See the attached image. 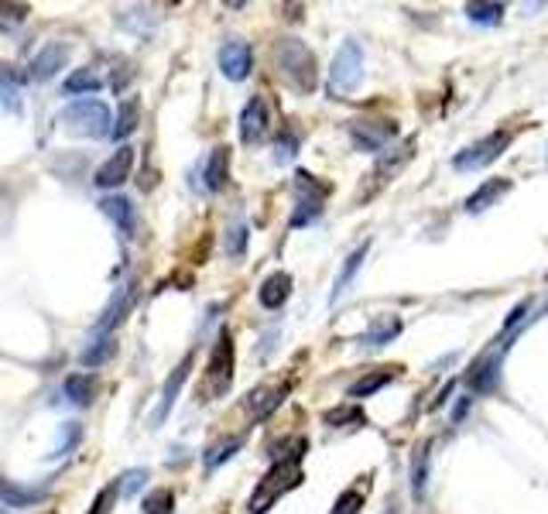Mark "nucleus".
Returning a JSON list of instances; mask_svg holds the SVG:
<instances>
[{
	"mask_svg": "<svg viewBox=\"0 0 548 514\" xmlns=\"http://www.w3.org/2000/svg\"><path fill=\"white\" fill-rule=\"evenodd\" d=\"M306 449H308L306 439H295L288 446L285 456L264 473V480L258 484L254 497H250V511L247 514H264L278 497H285L288 491H295L302 484V456H306Z\"/></svg>",
	"mask_w": 548,
	"mask_h": 514,
	"instance_id": "f257e3e1",
	"label": "nucleus"
},
{
	"mask_svg": "<svg viewBox=\"0 0 548 514\" xmlns=\"http://www.w3.org/2000/svg\"><path fill=\"white\" fill-rule=\"evenodd\" d=\"M278 66L285 72V79L295 86L299 93H312L315 83H319V72H315V55L308 52V45H302L299 38H282L278 48Z\"/></svg>",
	"mask_w": 548,
	"mask_h": 514,
	"instance_id": "f03ea898",
	"label": "nucleus"
},
{
	"mask_svg": "<svg viewBox=\"0 0 548 514\" xmlns=\"http://www.w3.org/2000/svg\"><path fill=\"white\" fill-rule=\"evenodd\" d=\"M364 79V48L356 42H343L332 55V66H329V90L332 93H353Z\"/></svg>",
	"mask_w": 548,
	"mask_h": 514,
	"instance_id": "7ed1b4c3",
	"label": "nucleus"
},
{
	"mask_svg": "<svg viewBox=\"0 0 548 514\" xmlns=\"http://www.w3.org/2000/svg\"><path fill=\"white\" fill-rule=\"evenodd\" d=\"M66 124L72 131L89 137H107L113 135V117H110V107L100 103V100H76L66 107Z\"/></svg>",
	"mask_w": 548,
	"mask_h": 514,
	"instance_id": "20e7f679",
	"label": "nucleus"
},
{
	"mask_svg": "<svg viewBox=\"0 0 548 514\" xmlns=\"http://www.w3.org/2000/svg\"><path fill=\"white\" fill-rule=\"evenodd\" d=\"M230 384H233V339L230 333H219L213 357H209V371H206V391L217 398L230 391Z\"/></svg>",
	"mask_w": 548,
	"mask_h": 514,
	"instance_id": "39448f33",
	"label": "nucleus"
},
{
	"mask_svg": "<svg viewBox=\"0 0 548 514\" xmlns=\"http://www.w3.org/2000/svg\"><path fill=\"white\" fill-rule=\"evenodd\" d=\"M507 144H511V131H494V135H487L483 141H477L473 148L460 151V155L453 158V165H456L460 172L483 168V165H490V161H497V158L504 155Z\"/></svg>",
	"mask_w": 548,
	"mask_h": 514,
	"instance_id": "423d86ee",
	"label": "nucleus"
},
{
	"mask_svg": "<svg viewBox=\"0 0 548 514\" xmlns=\"http://www.w3.org/2000/svg\"><path fill=\"white\" fill-rule=\"evenodd\" d=\"M397 135V127L391 120H353L350 124V141L353 148H360V151H384V144Z\"/></svg>",
	"mask_w": 548,
	"mask_h": 514,
	"instance_id": "0eeeda50",
	"label": "nucleus"
},
{
	"mask_svg": "<svg viewBox=\"0 0 548 514\" xmlns=\"http://www.w3.org/2000/svg\"><path fill=\"white\" fill-rule=\"evenodd\" d=\"M250 66H254V52L247 42H226V45L219 48V72L226 76V79H233V83H241L250 76Z\"/></svg>",
	"mask_w": 548,
	"mask_h": 514,
	"instance_id": "6e6552de",
	"label": "nucleus"
},
{
	"mask_svg": "<svg viewBox=\"0 0 548 514\" xmlns=\"http://www.w3.org/2000/svg\"><path fill=\"white\" fill-rule=\"evenodd\" d=\"M131 168H134V148H117L113 155L96 168V185L100 189H117V185H124V182L131 179Z\"/></svg>",
	"mask_w": 548,
	"mask_h": 514,
	"instance_id": "1a4fd4ad",
	"label": "nucleus"
},
{
	"mask_svg": "<svg viewBox=\"0 0 548 514\" xmlns=\"http://www.w3.org/2000/svg\"><path fill=\"white\" fill-rule=\"evenodd\" d=\"M267 135V103L261 96L247 100V107L241 113V141L243 144H258Z\"/></svg>",
	"mask_w": 548,
	"mask_h": 514,
	"instance_id": "9d476101",
	"label": "nucleus"
},
{
	"mask_svg": "<svg viewBox=\"0 0 548 514\" xmlns=\"http://www.w3.org/2000/svg\"><path fill=\"white\" fill-rule=\"evenodd\" d=\"M189 371H192V354L182 357V363L172 371V378L165 380V388H161V402H158V408H154V415H151V425L165 422V415L172 412V404H176L178 391H182V384H185V378H189Z\"/></svg>",
	"mask_w": 548,
	"mask_h": 514,
	"instance_id": "9b49d317",
	"label": "nucleus"
},
{
	"mask_svg": "<svg viewBox=\"0 0 548 514\" xmlns=\"http://www.w3.org/2000/svg\"><path fill=\"white\" fill-rule=\"evenodd\" d=\"M100 209L117 224V230H120L127 241L137 233V209H134V202L127 200V196H107V200L100 202Z\"/></svg>",
	"mask_w": 548,
	"mask_h": 514,
	"instance_id": "f8f14e48",
	"label": "nucleus"
},
{
	"mask_svg": "<svg viewBox=\"0 0 548 514\" xmlns=\"http://www.w3.org/2000/svg\"><path fill=\"white\" fill-rule=\"evenodd\" d=\"M288 295H291V274L288 271L267 274L261 281V289H258V298H261L264 309H282L288 302Z\"/></svg>",
	"mask_w": 548,
	"mask_h": 514,
	"instance_id": "ddd939ff",
	"label": "nucleus"
},
{
	"mask_svg": "<svg viewBox=\"0 0 548 514\" xmlns=\"http://www.w3.org/2000/svg\"><path fill=\"white\" fill-rule=\"evenodd\" d=\"M69 62V48L66 45H45L35 62H31V79H52L59 69H66Z\"/></svg>",
	"mask_w": 548,
	"mask_h": 514,
	"instance_id": "4468645a",
	"label": "nucleus"
},
{
	"mask_svg": "<svg viewBox=\"0 0 548 514\" xmlns=\"http://www.w3.org/2000/svg\"><path fill=\"white\" fill-rule=\"evenodd\" d=\"M288 391H291V384H282V388H258V391L247 398V412H250V415L261 422V419H267V415H271L278 404L285 402Z\"/></svg>",
	"mask_w": 548,
	"mask_h": 514,
	"instance_id": "2eb2a0df",
	"label": "nucleus"
},
{
	"mask_svg": "<svg viewBox=\"0 0 548 514\" xmlns=\"http://www.w3.org/2000/svg\"><path fill=\"white\" fill-rule=\"evenodd\" d=\"M131 306H134V285H124V289L113 295V302L107 306V313L100 315L96 333H110L117 322H124V315L131 313Z\"/></svg>",
	"mask_w": 548,
	"mask_h": 514,
	"instance_id": "dca6fc26",
	"label": "nucleus"
},
{
	"mask_svg": "<svg viewBox=\"0 0 548 514\" xmlns=\"http://www.w3.org/2000/svg\"><path fill=\"white\" fill-rule=\"evenodd\" d=\"M226 172H230V148H213V155L206 158V172H202L206 189L219 192L226 185Z\"/></svg>",
	"mask_w": 548,
	"mask_h": 514,
	"instance_id": "f3484780",
	"label": "nucleus"
},
{
	"mask_svg": "<svg viewBox=\"0 0 548 514\" xmlns=\"http://www.w3.org/2000/svg\"><path fill=\"white\" fill-rule=\"evenodd\" d=\"M504 192H511V179H490V182H483L480 189L466 200V209L470 213H483L487 206H494V202L501 200Z\"/></svg>",
	"mask_w": 548,
	"mask_h": 514,
	"instance_id": "a211bd4d",
	"label": "nucleus"
},
{
	"mask_svg": "<svg viewBox=\"0 0 548 514\" xmlns=\"http://www.w3.org/2000/svg\"><path fill=\"white\" fill-rule=\"evenodd\" d=\"M0 501H4L7 508H31V504L45 501V491L18 487V484H11V480H0Z\"/></svg>",
	"mask_w": 548,
	"mask_h": 514,
	"instance_id": "6ab92c4d",
	"label": "nucleus"
},
{
	"mask_svg": "<svg viewBox=\"0 0 548 514\" xmlns=\"http://www.w3.org/2000/svg\"><path fill=\"white\" fill-rule=\"evenodd\" d=\"M397 333H401V319L384 315V319H377L371 330L360 336V343H367V347H384V343H391Z\"/></svg>",
	"mask_w": 548,
	"mask_h": 514,
	"instance_id": "aec40b11",
	"label": "nucleus"
},
{
	"mask_svg": "<svg viewBox=\"0 0 548 514\" xmlns=\"http://www.w3.org/2000/svg\"><path fill=\"white\" fill-rule=\"evenodd\" d=\"M364 257H367V244L356 247L350 257H347V265H343V271H339V278H336V285H332V295H329V306H336L339 298H343V291H347V285L353 281V274H356V268L364 265Z\"/></svg>",
	"mask_w": 548,
	"mask_h": 514,
	"instance_id": "412c9836",
	"label": "nucleus"
},
{
	"mask_svg": "<svg viewBox=\"0 0 548 514\" xmlns=\"http://www.w3.org/2000/svg\"><path fill=\"white\" fill-rule=\"evenodd\" d=\"M66 398L72 404H93V398H96V378L93 374H72L66 380Z\"/></svg>",
	"mask_w": 548,
	"mask_h": 514,
	"instance_id": "4be33fe9",
	"label": "nucleus"
},
{
	"mask_svg": "<svg viewBox=\"0 0 548 514\" xmlns=\"http://www.w3.org/2000/svg\"><path fill=\"white\" fill-rule=\"evenodd\" d=\"M391 380H395V371L391 367H380V371H373V374L360 378L356 384H350V398H371L384 384H391Z\"/></svg>",
	"mask_w": 548,
	"mask_h": 514,
	"instance_id": "5701e85b",
	"label": "nucleus"
},
{
	"mask_svg": "<svg viewBox=\"0 0 548 514\" xmlns=\"http://www.w3.org/2000/svg\"><path fill=\"white\" fill-rule=\"evenodd\" d=\"M117 354V343H113V336H100V339H93L86 350L79 354V363L83 367H103L110 357Z\"/></svg>",
	"mask_w": 548,
	"mask_h": 514,
	"instance_id": "b1692460",
	"label": "nucleus"
},
{
	"mask_svg": "<svg viewBox=\"0 0 548 514\" xmlns=\"http://www.w3.org/2000/svg\"><path fill=\"white\" fill-rule=\"evenodd\" d=\"M137 120H141V103L137 100H124L120 110H117V120H113V137H131L137 131Z\"/></svg>",
	"mask_w": 548,
	"mask_h": 514,
	"instance_id": "393cba45",
	"label": "nucleus"
},
{
	"mask_svg": "<svg viewBox=\"0 0 548 514\" xmlns=\"http://www.w3.org/2000/svg\"><path fill=\"white\" fill-rule=\"evenodd\" d=\"M497 374H501V357H490V360H483L480 367L470 374V388L473 391H494V384H497Z\"/></svg>",
	"mask_w": 548,
	"mask_h": 514,
	"instance_id": "a878e982",
	"label": "nucleus"
},
{
	"mask_svg": "<svg viewBox=\"0 0 548 514\" xmlns=\"http://www.w3.org/2000/svg\"><path fill=\"white\" fill-rule=\"evenodd\" d=\"M412 148H415V141H405L401 148H395V155H384L380 161H377V168H373V179L384 182V175H395L397 168L412 158Z\"/></svg>",
	"mask_w": 548,
	"mask_h": 514,
	"instance_id": "bb28decb",
	"label": "nucleus"
},
{
	"mask_svg": "<svg viewBox=\"0 0 548 514\" xmlns=\"http://www.w3.org/2000/svg\"><path fill=\"white\" fill-rule=\"evenodd\" d=\"M425 484H429V443H421V449H418L415 460H412V494L421 497Z\"/></svg>",
	"mask_w": 548,
	"mask_h": 514,
	"instance_id": "cd10ccee",
	"label": "nucleus"
},
{
	"mask_svg": "<svg viewBox=\"0 0 548 514\" xmlns=\"http://www.w3.org/2000/svg\"><path fill=\"white\" fill-rule=\"evenodd\" d=\"M466 18L473 24H497L504 18V4H466Z\"/></svg>",
	"mask_w": 548,
	"mask_h": 514,
	"instance_id": "c85d7f7f",
	"label": "nucleus"
},
{
	"mask_svg": "<svg viewBox=\"0 0 548 514\" xmlns=\"http://www.w3.org/2000/svg\"><path fill=\"white\" fill-rule=\"evenodd\" d=\"M100 86H103V79L93 69H79L66 79V93H96Z\"/></svg>",
	"mask_w": 548,
	"mask_h": 514,
	"instance_id": "c756f323",
	"label": "nucleus"
},
{
	"mask_svg": "<svg viewBox=\"0 0 548 514\" xmlns=\"http://www.w3.org/2000/svg\"><path fill=\"white\" fill-rule=\"evenodd\" d=\"M144 514H176V494L172 491H151L148 497H144Z\"/></svg>",
	"mask_w": 548,
	"mask_h": 514,
	"instance_id": "7c9ffc66",
	"label": "nucleus"
},
{
	"mask_svg": "<svg viewBox=\"0 0 548 514\" xmlns=\"http://www.w3.org/2000/svg\"><path fill=\"white\" fill-rule=\"evenodd\" d=\"M364 494H367V487H364V491H360V487L343 491L336 497V504H332V514H360V508H364Z\"/></svg>",
	"mask_w": 548,
	"mask_h": 514,
	"instance_id": "2f4dec72",
	"label": "nucleus"
},
{
	"mask_svg": "<svg viewBox=\"0 0 548 514\" xmlns=\"http://www.w3.org/2000/svg\"><path fill=\"white\" fill-rule=\"evenodd\" d=\"M226 254L230 257H243V250H247V224H233L226 230Z\"/></svg>",
	"mask_w": 548,
	"mask_h": 514,
	"instance_id": "473e14b6",
	"label": "nucleus"
},
{
	"mask_svg": "<svg viewBox=\"0 0 548 514\" xmlns=\"http://www.w3.org/2000/svg\"><path fill=\"white\" fill-rule=\"evenodd\" d=\"M243 446V436H237V439H230V443H223V446H217V449H209V456H206V467L209 469H217L219 463H226L237 449Z\"/></svg>",
	"mask_w": 548,
	"mask_h": 514,
	"instance_id": "72a5a7b5",
	"label": "nucleus"
},
{
	"mask_svg": "<svg viewBox=\"0 0 548 514\" xmlns=\"http://www.w3.org/2000/svg\"><path fill=\"white\" fill-rule=\"evenodd\" d=\"M117 494H120V480H117V484H110V487H103V491L96 494V501H93V511H89V514H110L113 501H117Z\"/></svg>",
	"mask_w": 548,
	"mask_h": 514,
	"instance_id": "f704fd0d",
	"label": "nucleus"
},
{
	"mask_svg": "<svg viewBox=\"0 0 548 514\" xmlns=\"http://www.w3.org/2000/svg\"><path fill=\"white\" fill-rule=\"evenodd\" d=\"M329 425H339V422H364V412L360 408H336L326 415Z\"/></svg>",
	"mask_w": 548,
	"mask_h": 514,
	"instance_id": "c9c22d12",
	"label": "nucleus"
},
{
	"mask_svg": "<svg viewBox=\"0 0 548 514\" xmlns=\"http://www.w3.org/2000/svg\"><path fill=\"white\" fill-rule=\"evenodd\" d=\"M144 480H148V469H131V473H124V480H120V494H134Z\"/></svg>",
	"mask_w": 548,
	"mask_h": 514,
	"instance_id": "e433bc0d",
	"label": "nucleus"
},
{
	"mask_svg": "<svg viewBox=\"0 0 548 514\" xmlns=\"http://www.w3.org/2000/svg\"><path fill=\"white\" fill-rule=\"evenodd\" d=\"M295 148H299V141H295V137L291 135H285L282 137V141H278V161H288V158H295Z\"/></svg>",
	"mask_w": 548,
	"mask_h": 514,
	"instance_id": "4c0bfd02",
	"label": "nucleus"
},
{
	"mask_svg": "<svg viewBox=\"0 0 548 514\" xmlns=\"http://www.w3.org/2000/svg\"><path fill=\"white\" fill-rule=\"evenodd\" d=\"M525 313H528V302H521V306H518V309H514V313L507 315L504 330H511V326H518V322H521V319H525Z\"/></svg>",
	"mask_w": 548,
	"mask_h": 514,
	"instance_id": "58836bf2",
	"label": "nucleus"
},
{
	"mask_svg": "<svg viewBox=\"0 0 548 514\" xmlns=\"http://www.w3.org/2000/svg\"><path fill=\"white\" fill-rule=\"evenodd\" d=\"M545 315H548V306H545Z\"/></svg>",
	"mask_w": 548,
	"mask_h": 514,
	"instance_id": "ea45409f",
	"label": "nucleus"
}]
</instances>
